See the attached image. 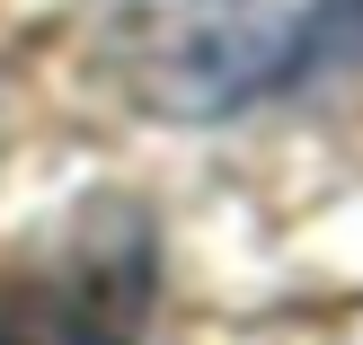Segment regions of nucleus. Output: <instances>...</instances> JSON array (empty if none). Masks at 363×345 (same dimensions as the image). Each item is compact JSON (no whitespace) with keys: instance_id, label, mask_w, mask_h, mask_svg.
Returning a JSON list of instances; mask_svg holds the SVG:
<instances>
[{"instance_id":"f257e3e1","label":"nucleus","mask_w":363,"mask_h":345,"mask_svg":"<svg viewBox=\"0 0 363 345\" xmlns=\"http://www.w3.org/2000/svg\"><path fill=\"white\" fill-rule=\"evenodd\" d=\"M142 301H151L142 239L80 248L53 266H9L0 275V345H133Z\"/></svg>"}]
</instances>
